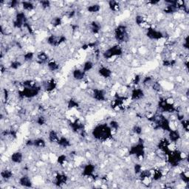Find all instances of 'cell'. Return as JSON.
Here are the masks:
<instances>
[{"mask_svg": "<svg viewBox=\"0 0 189 189\" xmlns=\"http://www.w3.org/2000/svg\"><path fill=\"white\" fill-rule=\"evenodd\" d=\"M108 5H109V8L110 9V11H113V12H117L120 10L121 5L120 3L118 2L115 1V0H111L108 2Z\"/></svg>", "mask_w": 189, "mask_h": 189, "instance_id": "28", "label": "cell"}, {"mask_svg": "<svg viewBox=\"0 0 189 189\" xmlns=\"http://www.w3.org/2000/svg\"><path fill=\"white\" fill-rule=\"evenodd\" d=\"M33 146L36 148H43L46 147L45 140L42 138H38L33 140Z\"/></svg>", "mask_w": 189, "mask_h": 189, "instance_id": "31", "label": "cell"}, {"mask_svg": "<svg viewBox=\"0 0 189 189\" xmlns=\"http://www.w3.org/2000/svg\"><path fill=\"white\" fill-rule=\"evenodd\" d=\"M59 138H60V136L59 135V134H58L56 131L51 129L49 132V134H48V140H49V142L51 143H57Z\"/></svg>", "mask_w": 189, "mask_h": 189, "instance_id": "27", "label": "cell"}, {"mask_svg": "<svg viewBox=\"0 0 189 189\" xmlns=\"http://www.w3.org/2000/svg\"><path fill=\"white\" fill-rule=\"evenodd\" d=\"M47 68L51 72H55L60 69V64L55 60H50L47 64Z\"/></svg>", "mask_w": 189, "mask_h": 189, "instance_id": "25", "label": "cell"}, {"mask_svg": "<svg viewBox=\"0 0 189 189\" xmlns=\"http://www.w3.org/2000/svg\"><path fill=\"white\" fill-rule=\"evenodd\" d=\"M123 51L122 47L120 45H118V44H116V45L112 46V47L106 50L102 53V55H103L104 59L109 60V59H112L113 57L121 56V55H123Z\"/></svg>", "mask_w": 189, "mask_h": 189, "instance_id": "6", "label": "cell"}, {"mask_svg": "<svg viewBox=\"0 0 189 189\" xmlns=\"http://www.w3.org/2000/svg\"><path fill=\"white\" fill-rule=\"evenodd\" d=\"M22 64L20 62V61L18 60H15L13 61L11 63V65H10V67H11V68L12 69H14V70H16V69H18L20 68L21 67H22Z\"/></svg>", "mask_w": 189, "mask_h": 189, "instance_id": "43", "label": "cell"}, {"mask_svg": "<svg viewBox=\"0 0 189 189\" xmlns=\"http://www.w3.org/2000/svg\"><path fill=\"white\" fill-rule=\"evenodd\" d=\"M19 183L21 186L24 188H32L33 182L28 175H23L19 180Z\"/></svg>", "mask_w": 189, "mask_h": 189, "instance_id": "18", "label": "cell"}, {"mask_svg": "<svg viewBox=\"0 0 189 189\" xmlns=\"http://www.w3.org/2000/svg\"><path fill=\"white\" fill-rule=\"evenodd\" d=\"M13 176V171L10 169H5V170H2L1 171V177L4 180L7 181L9 180H11Z\"/></svg>", "mask_w": 189, "mask_h": 189, "instance_id": "29", "label": "cell"}, {"mask_svg": "<svg viewBox=\"0 0 189 189\" xmlns=\"http://www.w3.org/2000/svg\"><path fill=\"white\" fill-rule=\"evenodd\" d=\"M168 163L171 167H177L184 160V157L182 156V153L179 150H174L169 151L167 153Z\"/></svg>", "mask_w": 189, "mask_h": 189, "instance_id": "2", "label": "cell"}, {"mask_svg": "<svg viewBox=\"0 0 189 189\" xmlns=\"http://www.w3.org/2000/svg\"><path fill=\"white\" fill-rule=\"evenodd\" d=\"M67 162V156L65 155H59V157L57 158V163L60 165H64V164H66Z\"/></svg>", "mask_w": 189, "mask_h": 189, "instance_id": "42", "label": "cell"}, {"mask_svg": "<svg viewBox=\"0 0 189 189\" xmlns=\"http://www.w3.org/2000/svg\"><path fill=\"white\" fill-rule=\"evenodd\" d=\"M67 41L66 36L64 35H60V36H56L55 34H52L49 36L47 38V42L49 45L52 47H59L61 44L64 43Z\"/></svg>", "mask_w": 189, "mask_h": 189, "instance_id": "7", "label": "cell"}, {"mask_svg": "<svg viewBox=\"0 0 189 189\" xmlns=\"http://www.w3.org/2000/svg\"><path fill=\"white\" fill-rule=\"evenodd\" d=\"M144 96H145L144 91L140 88L133 89L132 92H131V100L132 101H140L144 98Z\"/></svg>", "mask_w": 189, "mask_h": 189, "instance_id": "15", "label": "cell"}, {"mask_svg": "<svg viewBox=\"0 0 189 189\" xmlns=\"http://www.w3.org/2000/svg\"><path fill=\"white\" fill-rule=\"evenodd\" d=\"M28 22V19L24 12H19L16 13L15 19L13 21V25L15 28L22 29L24 28V24Z\"/></svg>", "mask_w": 189, "mask_h": 189, "instance_id": "8", "label": "cell"}, {"mask_svg": "<svg viewBox=\"0 0 189 189\" xmlns=\"http://www.w3.org/2000/svg\"><path fill=\"white\" fill-rule=\"evenodd\" d=\"M92 134L95 140L105 142L112 138V130L107 123L98 124L93 129Z\"/></svg>", "mask_w": 189, "mask_h": 189, "instance_id": "1", "label": "cell"}, {"mask_svg": "<svg viewBox=\"0 0 189 189\" xmlns=\"http://www.w3.org/2000/svg\"><path fill=\"white\" fill-rule=\"evenodd\" d=\"M23 153L20 151H16L11 155V160L15 164H20L22 163L23 161Z\"/></svg>", "mask_w": 189, "mask_h": 189, "instance_id": "19", "label": "cell"}, {"mask_svg": "<svg viewBox=\"0 0 189 189\" xmlns=\"http://www.w3.org/2000/svg\"><path fill=\"white\" fill-rule=\"evenodd\" d=\"M36 59H37V62L40 64H47L48 61H50L49 55H47L46 52L41 51L38 53L36 55Z\"/></svg>", "mask_w": 189, "mask_h": 189, "instance_id": "20", "label": "cell"}, {"mask_svg": "<svg viewBox=\"0 0 189 189\" xmlns=\"http://www.w3.org/2000/svg\"><path fill=\"white\" fill-rule=\"evenodd\" d=\"M132 131L134 134H136V135L140 136L143 133V128L141 126H140V125H134V126L132 127Z\"/></svg>", "mask_w": 189, "mask_h": 189, "instance_id": "39", "label": "cell"}, {"mask_svg": "<svg viewBox=\"0 0 189 189\" xmlns=\"http://www.w3.org/2000/svg\"><path fill=\"white\" fill-rule=\"evenodd\" d=\"M177 61L173 59H163V65L165 67H173L177 65Z\"/></svg>", "mask_w": 189, "mask_h": 189, "instance_id": "32", "label": "cell"}, {"mask_svg": "<svg viewBox=\"0 0 189 189\" xmlns=\"http://www.w3.org/2000/svg\"><path fill=\"white\" fill-rule=\"evenodd\" d=\"M101 5L97 3H94L93 5H89V6L86 7V11H87V12H89L90 13H98L100 11H101Z\"/></svg>", "mask_w": 189, "mask_h": 189, "instance_id": "30", "label": "cell"}, {"mask_svg": "<svg viewBox=\"0 0 189 189\" xmlns=\"http://www.w3.org/2000/svg\"><path fill=\"white\" fill-rule=\"evenodd\" d=\"M95 171V165L92 163H87L82 170V176L84 177H94Z\"/></svg>", "mask_w": 189, "mask_h": 189, "instance_id": "11", "label": "cell"}, {"mask_svg": "<svg viewBox=\"0 0 189 189\" xmlns=\"http://www.w3.org/2000/svg\"><path fill=\"white\" fill-rule=\"evenodd\" d=\"M181 125H182V129H184V131L186 132H188V119H183L182 121H180Z\"/></svg>", "mask_w": 189, "mask_h": 189, "instance_id": "46", "label": "cell"}, {"mask_svg": "<svg viewBox=\"0 0 189 189\" xmlns=\"http://www.w3.org/2000/svg\"><path fill=\"white\" fill-rule=\"evenodd\" d=\"M51 24L53 28H59V27H60L61 24H62V19L59 16L55 17V18H53V19H52Z\"/></svg>", "mask_w": 189, "mask_h": 189, "instance_id": "35", "label": "cell"}, {"mask_svg": "<svg viewBox=\"0 0 189 189\" xmlns=\"http://www.w3.org/2000/svg\"><path fill=\"white\" fill-rule=\"evenodd\" d=\"M19 5H21V2L16 1V0H13V1L10 2H9V7H11V8H15V7L19 6Z\"/></svg>", "mask_w": 189, "mask_h": 189, "instance_id": "49", "label": "cell"}, {"mask_svg": "<svg viewBox=\"0 0 189 189\" xmlns=\"http://www.w3.org/2000/svg\"><path fill=\"white\" fill-rule=\"evenodd\" d=\"M86 73L83 71L82 69H75L73 72V78L76 79V81H81L85 77Z\"/></svg>", "mask_w": 189, "mask_h": 189, "instance_id": "21", "label": "cell"}, {"mask_svg": "<svg viewBox=\"0 0 189 189\" xmlns=\"http://www.w3.org/2000/svg\"><path fill=\"white\" fill-rule=\"evenodd\" d=\"M163 172L160 170V169H157V170H155L154 172H152V178L153 180L159 181L163 178Z\"/></svg>", "mask_w": 189, "mask_h": 189, "instance_id": "33", "label": "cell"}, {"mask_svg": "<svg viewBox=\"0 0 189 189\" xmlns=\"http://www.w3.org/2000/svg\"><path fill=\"white\" fill-rule=\"evenodd\" d=\"M135 23L138 26H142L143 24H146V20L145 19V17L142 15H138L135 17Z\"/></svg>", "mask_w": 189, "mask_h": 189, "instance_id": "36", "label": "cell"}, {"mask_svg": "<svg viewBox=\"0 0 189 189\" xmlns=\"http://www.w3.org/2000/svg\"><path fill=\"white\" fill-rule=\"evenodd\" d=\"M101 30V25L98 22L93 21L90 23V30L92 34H98Z\"/></svg>", "mask_w": 189, "mask_h": 189, "instance_id": "24", "label": "cell"}, {"mask_svg": "<svg viewBox=\"0 0 189 189\" xmlns=\"http://www.w3.org/2000/svg\"><path fill=\"white\" fill-rule=\"evenodd\" d=\"M98 74L103 78H109L112 76V70L107 67L102 66L98 69Z\"/></svg>", "mask_w": 189, "mask_h": 189, "instance_id": "17", "label": "cell"}, {"mask_svg": "<svg viewBox=\"0 0 189 189\" xmlns=\"http://www.w3.org/2000/svg\"><path fill=\"white\" fill-rule=\"evenodd\" d=\"M21 6H22V9L24 10V11H28V12H30V11H33L35 9V5L32 2H29V1L21 2Z\"/></svg>", "mask_w": 189, "mask_h": 189, "instance_id": "26", "label": "cell"}, {"mask_svg": "<svg viewBox=\"0 0 189 189\" xmlns=\"http://www.w3.org/2000/svg\"><path fill=\"white\" fill-rule=\"evenodd\" d=\"M138 175L140 180L144 182L145 180H148L152 178V171L151 170H148V169H145V170H142L140 171V173Z\"/></svg>", "mask_w": 189, "mask_h": 189, "instance_id": "23", "label": "cell"}, {"mask_svg": "<svg viewBox=\"0 0 189 189\" xmlns=\"http://www.w3.org/2000/svg\"><path fill=\"white\" fill-rule=\"evenodd\" d=\"M129 154V155H134L136 157L142 158V159L145 157V146L142 138H139L138 142L130 148Z\"/></svg>", "mask_w": 189, "mask_h": 189, "instance_id": "4", "label": "cell"}, {"mask_svg": "<svg viewBox=\"0 0 189 189\" xmlns=\"http://www.w3.org/2000/svg\"><path fill=\"white\" fill-rule=\"evenodd\" d=\"M109 126H110V128L112 129V131H117L119 129V127H120V125H119V123L117 122V121L112 120L109 122Z\"/></svg>", "mask_w": 189, "mask_h": 189, "instance_id": "45", "label": "cell"}, {"mask_svg": "<svg viewBox=\"0 0 189 189\" xmlns=\"http://www.w3.org/2000/svg\"><path fill=\"white\" fill-rule=\"evenodd\" d=\"M35 57V54L33 52L31 51H29L27 52L24 54V55H23V59H24V61H32L33 59H34Z\"/></svg>", "mask_w": 189, "mask_h": 189, "instance_id": "38", "label": "cell"}, {"mask_svg": "<svg viewBox=\"0 0 189 189\" xmlns=\"http://www.w3.org/2000/svg\"><path fill=\"white\" fill-rule=\"evenodd\" d=\"M56 143L60 146V147L65 148H68L71 146L70 140H69L67 138H66V137H64V136H60V138H59V140H58Z\"/></svg>", "mask_w": 189, "mask_h": 189, "instance_id": "22", "label": "cell"}, {"mask_svg": "<svg viewBox=\"0 0 189 189\" xmlns=\"http://www.w3.org/2000/svg\"><path fill=\"white\" fill-rule=\"evenodd\" d=\"M169 135V140L171 143H176L180 141L181 139V133L178 129H171L169 132H168Z\"/></svg>", "mask_w": 189, "mask_h": 189, "instance_id": "13", "label": "cell"}, {"mask_svg": "<svg viewBox=\"0 0 189 189\" xmlns=\"http://www.w3.org/2000/svg\"><path fill=\"white\" fill-rule=\"evenodd\" d=\"M68 180V177L66 174L62 173H57L55 176V180H54V184L56 186H62L63 185L66 184Z\"/></svg>", "mask_w": 189, "mask_h": 189, "instance_id": "14", "label": "cell"}, {"mask_svg": "<svg viewBox=\"0 0 189 189\" xmlns=\"http://www.w3.org/2000/svg\"><path fill=\"white\" fill-rule=\"evenodd\" d=\"M141 81V76L140 75H135L133 78L132 81V84H134V85H138V84Z\"/></svg>", "mask_w": 189, "mask_h": 189, "instance_id": "48", "label": "cell"}, {"mask_svg": "<svg viewBox=\"0 0 189 189\" xmlns=\"http://www.w3.org/2000/svg\"><path fill=\"white\" fill-rule=\"evenodd\" d=\"M40 6L42 7V9L47 10L51 7V2L47 0H42V1L39 2Z\"/></svg>", "mask_w": 189, "mask_h": 189, "instance_id": "44", "label": "cell"}, {"mask_svg": "<svg viewBox=\"0 0 189 189\" xmlns=\"http://www.w3.org/2000/svg\"><path fill=\"white\" fill-rule=\"evenodd\" d=\"M180 180L182 181L183 182L185 183V184H188L189 182V177L188 175V173H187V171H182L180 173Z\"/></svg>", "mask_w": 189, "mask_h": 189, "instance_id": "37", "label": "cell"}, {"mask_svg": "<svg viewBox=\"0 0 189 189\" xmlns=\"http://www.w3.org/2000/svg\"><path fill=\"white\" fill-rule=\"evenodd\" d=\"M42 87L38 86H33V87H24L22 90H19L18 94L20 99L33 98L40 93Z\"/></svg>", "mask_w": 189, "mask_h": 189, "instance_id": "3", "label": "cell"}, {"mask_svg": "<svg viewBox=\"0 0 189 189\" xmlns=\"http://www.w3.org/2000/svg\"><path fill=\"white\" fill-rule=\"evenodd\" d=\"M67 107H68V109H75V108H78L79 107V104L78 102H77L76 100L74 99H70L68 101V103H67Z\"/></svg>", "mask_w": 189, "mask_h": 189, "instance_id": "41", "label": "cell"}, {"mask_svg": "<svg viewBox=\"0 0 189 189\" xmlns=\"http://www.w3.org/2000/svg\"><path fill=\"white\" fill-rule=\"evenodd\" d=\"M42 87H43L44 90L47 92H53L55 90L57 87V82L56 81L54 78L48 79V80L45 81L42 84Z\"/></svg>", "mask_w": 189, "mask_h": 189, "instance_id": "12", "label": "cell"}, {"mask_svg": "<svg viewBox=\"0 0 189 189\" xmlns=\"http://www.w3.org/2000/svg\"><path fill=\"white\" fill-rule=\"evenodd\" d=\"M146 36L151 40L158 41L164 38V34L160 30H157V29L153 28L152 27H148L146 30Z\"/></svg>", "mask_w": 189, "mask_h": 189, "instance_id": "9", "label": "cell"}, {"mask_svg": "<svg viewBox=\"0 0 189 189\" xmlns=\"http://www.w3.org/2000/svg\"><path fill=\"white\" fill-rule=\"evenodd\" d=\"M94 67V63L92 61H86L85 63L84 64L82 67V69L84 73H86L92 70Z\"/></svg>", "mask_w": 189, "mask_h": 189, "instance_id": "34", "label": "cell"}, {"mask_svg": "<svg viewBox=\"0 0 189 189\" xmlns=\"http://www.w3.org/2000/svg\"><path fill=\"white\" fill-rule=\"evenodd\" d=\"M92 96L97 101H104L107 99V92L103 89L94 88L92 90Z\"/></svg>", "mask_w": 189, "mask_h": 189, "instance_id": "10", "label": "cell"}, {"mask_svg": "<svg viewBox=\"0 0 189 189\" xmlns=\"http://www.w3.org/2000/svg\"><path fill=\"white\" fill-rule=\"evenodd\" d=\"M142 170H143V167H142L141 164H140V163L134 164V174H135L136 175H138L140 173V171H141Z\"/></svg>", "mask_w": 189, "mask_h": 189, "instance_id": "47", "label": "cell"}, {"mask_svg": "<svg viewBox=\"0 0 189 189\" xmlns=\"http://www.w3.org/2000/svg\"><path fill=\"white\" fill-rule=\"evenodd\" d=\"M36 122L38 126H44V125H45L46 123H47V118H46L44 115H39V116H38L37 118H36Z\"/></svg>", "mask_w": 189, "mask_h": 189, "instance_id": "40", "label": "cell"}, {"mask_svg": "<svg viewBox=\"0 0 189 189\" xmlns=\"http://www.w3.org/2000/svg\"><path fill=\"white\" fill-rule=\"evenodd\" d=\"M115 38L117 42H120V43H123V42H127L129 41V36L126 26L121 24L115 28Z\"/></svg>", "mask_w": 189, "mask_h": 189, "instance_id": "5", "label": "cell"}, {"mask_svg": "<svg viewBox=\"0 0 189 189\" xmlns=\"http://www.w3.org/2000/svg\"><path fill=\"white\" fill-rule=\"evenodd\" d=\"M69 126L73 132H83L84 131V125L80 121L77 120L69 123Z\"/></svg>", "mask_w": 189, "mask_h": 189, "instance_id": "16", "label": "cell"}]
</instances>
